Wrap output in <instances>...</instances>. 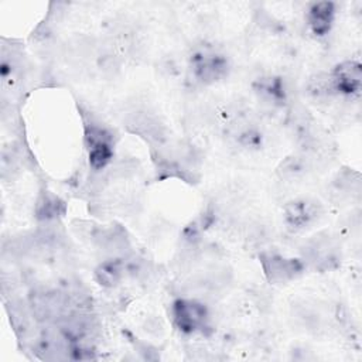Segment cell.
Segmentation results:
<instances>
[{"label": "cell", "mask_w": 362, "mask_h": 362, "mask_svg": "<svg viewBox=\"0 0 362 362\" xmlns=\"http://www.w3.org/2000/svg\"><path fill=\"white\" fill-rule=\"evenodd\" d=\"M175 318L181 329L191 332L204 321L205 308L201 304L182 300L175 304Z\"/></svg>", "instance_id": "6da1fadb"}, {"label": "cell", "mask_w": 362, "mask_h": 362, "mask_svg": "<svg viewBox=\"0 0 362 362\" xmlns=\"http://www.w3.org/2000/svg\"><path fill=\"white\" fill-rule=\"evenodd\" d=\"M332 78L337 90L345 93L356 92L361 85V68L355 62H345L337 68Z\"/></svg>", "instance_id": "7a4b0ae2"}, {"label": "cell", "mask_w": 362, "mask_h": 362, "mask_svg": "<svg viewBox=\"0 0 362 362\" xmlns=\"http://www.w3.org/2000/svg\"><path fill=\"white\" fill-rule=\"evenodd\" d=\"M264 269L267 276L273 281H284L293 277L296 272H300V266L297 264V262L286 260L279 256L264 257Z\"/></svg>", "instance_id": "3957f363"}, {"label": "cell", "mask_w": 362, "mask_h": 362, "mask_svg": "<svg viewBox=\"0 0 362 362\" xmlns=\"http://www.w3.org/2000/svg\"><path fill=\"white\" fill-rule=\"evenodd\" d=\"M332 20V4L318 3L311 8V27L314 33L322 35L329 30Z\"/></svg>", "instance_id": "277c9868"}]
</instances>
